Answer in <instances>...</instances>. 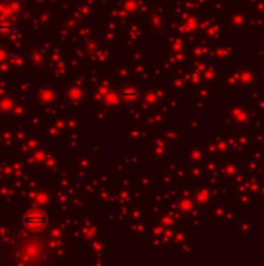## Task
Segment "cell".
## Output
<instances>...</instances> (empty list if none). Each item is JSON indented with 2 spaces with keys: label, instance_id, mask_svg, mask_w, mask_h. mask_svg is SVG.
Listing matches in <instances>:
<instances>
[{
  "label": "cell",
  "instance_id": "1",
  "mask_svg": "<svg viewBox=\"0 0 264 266\" xmlns=\"http://www.w3.org/2000/svg\"><path fill=\"white\" fill-rule=\"evenodd\" d=\"M48 223L47 215L41 210V209H30L25 215H23V224L28 230H42Z\"/></svg>",
  "mask_w": 264,
  "mask_h": 266
}]
</instances>
